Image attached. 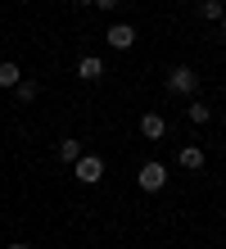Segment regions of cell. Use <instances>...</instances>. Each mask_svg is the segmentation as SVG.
I'll return each instance as SVG.
<instances>
[{
    "mask_svg": "<svg viewBox=\"0 0 226 249\" xmlns=\"http://www.w3.org/2000/svg\"><path fill=\"white\" fill-rule=\"evenodd\" d=\"M136 186H140L145 195H158V190L168 186V163H158V159L140 163V172H136Z\"/></svg>",
    "mask_w": 226,
    "mask_h": 249,
    "instance_id": "obj_1",
    "label": "cell"
},
{
    "mask_svg": "<svg viewBox=\"0 0 226 249\" xmlns=\"http://www.w3.org/2000/svg\"><path fill=\"white\" fill-rule=\"evenodd\" d=\"M168 91H172V95H194V91H199V72L186 68V64L172 68V72H168Z\"/></svg>",
    "mask_w": 226,
    "mask_h": 249,
    "instance_id": "obj_2",
    "label": "cell"
},
{
    "mask_svg": "<svg viewBox=\"0 0 226 249\" xmlns=\"http://www.w3.org/2000/svg\"><path fill=\"white\" fill-rule=\"evenodd\" d=\"M72 172H77V181L95 186V181L104 177V159H100V154H77V163H72Z\"/></svg>",
    "mask_w": 226,
    "mask_h": 249,
    "instance_id": "obj_3",
    "label": "cell"
},
{
    "mask_svg": "<svg viewBox=\"0 0 226 249\" xmlns=\"http://www.w3.org/2000/svg\"><path fill=\"white\" fill-rule=\"evenodd\" d=\"M104 41H109L113 50H131V46H136V27H131V23H113L109 32H104Z\"/></svg>",
    "mask_w": 226,
    "mask_h": 249,
    "instance_id": "obj_4",
    "label": "cell"
},
{
    "mask_svg": "<svg viewBox=\"0 0 226 249\" xmlns=\"http://www.w3.org/2000/svg\"><path fill=\"white\" fill-rule=\"evenodd\" d=\"M176 163L186 168V172H199V168L208 163V154L199 150V145H181V154H176Z\"/></svg>",
    "mask_w": 226,
    "mask_h": 249,
    "instance_id": "obj_5",
    "label": "cell"
},
{
    "mask_svg": "<svg viewBox=\"0 0 226 249\" xmlns=\"http://www.w3.org/2000/svg\"><path fill=\"white\" fill-rule=\"evenodd\" d=\"M163 131H168L163 113H140V136L145 141H163Z\"/></svg>",
    "mask_w": 226,
    "mask_h": 249,
    "instance_id": "obj_6",
    "label": "cell"
},
{
    "mask_svg": "<svg viewBox=\"0 0 226 249\" xmlns=\"http://www.w3.org/2000/svg\"><path fill=\"white\" fill-rule=\"evenodd\" d=\"M77 77L82 82H100L104 77V64L95 59V54H86V59H77Z\"/></svg>",
    "mask_w": 226,
    "mask_h": 249,
    "instance_id": "obj_7",
    "label": "cell"
},
{
    "mask_svg": "<svg viewBox=\"0 0 226 249\" xmlns=\"http://www.w3.org/2000/svg\"><path fill=\"white\" fill-rule=\"evenodd\" d=\"M77 154H82V141H72V136H64L54 145V159L59 163H77Z\"/></svg>",
    "mask_w": 226,
    "mask_h": 249,
    "instance_id": "obj_8",
    "label": "cell"
},
{
    "mask_svg": "<svg viewBox=\"0 0 226 249\" xmlns=\"http://www.w3.org/2000/svg\"><path fill=\"white\" fill-rule=\"evenodd\" d=\"M18 82H23V68L14 64V59H5V64H0V86H5V91H14Z\"/></svg>",
    "mask_w": 226,
    "mask_h": 249,
    "instance_id": "obj_9",
    "label": "cell"
},
{
    "mask_svg": "<svg viewBox=\"0 0 226 249\" xmlns=\"http://www.w3.org/2000/svg\"><path fill=\"white\" fill-rule=\"evenodd\" d=\"M186 118H190L194 127H204L208 118H213V109H208V105H204V100H190V105H186Z\"/></svg>",
    "mask_w": 226,
    "mask_h": 249,
    "instance_id": "obj_10",
    "label": "cell"
},
{
    "mask_svg": "<svg viewBox=\"0 0 226 249\" xmlns=\"http://www.w3.org/2000/svg\"><path fill=\"white\" fill-rule=\"evenodd\" d=\"M194 9H199V18H208V23H217L222 14H226V5H222V0H199Z\"/></svg>",
    "mask_w": 226,
    "mask_h": 249,
    "instance_id": "obj_11",
    "label": "cell"
},
{
    "mask_svg": "<svg viewBox=\"0 0 226 249\" xmlns=\"http://www.w3.org/2000/svg\"><path fill=\"white\" fill-rule=\"evenodd\" d=\"M14 95H18V100H23V105H32V100H36V95H41V86H36V82H32V77H23V82H18V86H14Z\"/></svg>",
    "mask_w": 226,
    "mask_h": 249,
    "instance_id": "obj_12",
    "label": "cell"
},
{
    "mask_svg": "<svg viewBox=\"0 0 226 249\" xmlns=\"http://www.w3.org/2000/svg\"><path fill=\"white\" fill-rule=\"evenodd\" d=\"M95 5H100V9H118V0H95Z\"/></svg>",
    "mask_w": 226,
    "mask_h": 249,
    "instance_id": "obj_13",
    "label": "cell"
},
{
    "mask_svg": "<svg viewBox=\"0 0 226 249\" xmlns=\"http://www.w3.org/2000/svg\"><path fill=\"white\" fill-rule=\"evenodd\" d=\"M5 249H32V245H23V240H14V245H5Z\"/></svg>",
    "mask_w": 226,
    "mask_h": 249,
    "instance_id": "obj_14",
    "label": "cell"
},
{
    "mask_svg": "<svg viewBox=\"0 0 226 249\" xmlns=\"http://www.w3.org/2000/svg\"><path fill=\"white\" fill-rule=\"evenodd\" d=\"M217 23H222V36H226V14H222V18H217Z\"/></svg>",
    "mask_w": 226,
    "mask_h": 249,
    "instance_id": "obj_15",
    "label": "cell"
},
{
    "mask_svg": "<svg viewBox=\"0 0 226 249\" xmlns=\"http://www.w3.org/2000/svg\"><path fill=\"white\" fill-rule=\"evenodd\" d=\"M72 5H95V0H72Z\"/></svg>",
    "mask_w": 226,
    "mask_h": 249,
    "instance_id": "obj_16",
    "label": "cell"
}]
</instances>
